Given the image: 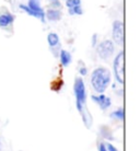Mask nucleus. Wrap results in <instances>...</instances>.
I'll return each mask as SVG.
<instances>
[{"label":"nucleus","mask_w":140,"mask_h":151,"mask_svg":"<svg viewBox=\"0 0 140 151\" xmlns=\"http://www.w3.org/2000/svg\"><path fill=\"white\" fill-rule=\"evenodd\" d=\"M73 91H75V96H76V105L77 110L79 111L84 124L88 128H90L92 125V116L90 112L87 109V91L84 86L83 80L81 78H76L75 84H73Z\"/></svg>","instance_id":"1"},{"label":"nucleus","mask_w":140,"mask_h":151,"mask_svg":"<svg viewBox=\"0 0 140 151\" xmlns=\"http://www.w3.org/2000/svg\"><path fill=\"white\" fill-rule=\"evenodd\" d=\"M111 83V72L107 68L98 67L91 75V84L98 93H103Z\"/></svg>","instance_id":"2"},{"label":"nucleus","mask_w":140,"mask_h":151,"mask_svg":"<svg viewBox=\"0 0 140 151\" xmlns=\"http://www.w3.org/2000/svg\"><path fill=\"white\" fill-rule=\"evenodd\" d=\"M20 9H22L24 12L31 17H34L36 19L41 20L42 22L45 21V12L41 7L39 0H29V4H20Z\"/></svg>","instance_id":"3"},{"label":"nucleus","mask_w":140,"mask_h":151,"mask_svg":"<svg viewBox=\"0 0 140 151\" xmlns=\"http://www.w3.org/2000/svg\"><path fill=\"white\" fill-rule=\"evenodd\" d=\"M124 61H125V54H124V52H119L116 55L113 63L115 78L121 84L124 83Z\"/></svg>","instance_id":"4"},{"label":"nucleus","mask_w":140,"mask_h":151,"mask_svg":"<svg viewBox=\"0 0 140 151\" xmlns=\"http://www.w3.org/2000/svg\"><path fill=\"white\" fill-rule=\"evenodd\" d=\"M115 47H114V43L110 40H105V41L101 42L96 47V52L100 58L102 59H108L110 57L113 56Z\"/></svg>","instance_id":"5"},{"label":"nucleus","mask_w":140,"mask_h":151,"mask_svg":"<svg viewBox=\"0 0 140 151\" xmlns=\"http://www.w3.org/2000/svg\"><path fill=\"white\" fill-rule=\"evenodd\" d=\"M112 36H113L114 42L117 45H124V23L119 20H116L113 22Z\"/></svg>","instance_id":"6"},{"label":"nucleus","mask_w":140,"mask_h":151,"mask_svg":"<svg viewBox=\"0 0 140 151\" xmlns=\"http://www.w3.org/2000/svg\"><path fill=\"white\" fill-rule=\"evenodd\" d=\"M66 6L68 8L69 14L80 15L83 13V9L81 7V0H67Z\"/></svg>","instance_id":"7"},{"label":"nucleus","mask_w":140,"mask_h":151,"mask_svg":"<svg viewBox=\"0 0 140 151\" xmlns=\"http://www.w3.org/2000/svg\"><path fill=\"white\" fill-rule=\"evenodd\" d=\"M92 100L94 101L96 104H98V106L101 107V110H107L112 104V101L108 96L104 95L103 93H101L100 95H92Z\"/></svg>","instance_id":"8"},{"label":"nucleus","mask_w":140,"mask_h":151,"mask_svg":"<svg viewBox=\"0 0 140 151\" xmlns=\"http://www.w3.org/2000/svg\"><path fill=\"white\" fill-rule=\"evenodd\" d=\"M14 21V15L11 14L10 12H4L0 14V27H10Z\"/></svg>","instance_id":"9"},{"label":"nucleus","mask_w":140,"mask_h":151,"mask_svg":"<svg viewBox=\"0 0 140 151\" xmlns=\"http://www.w3.org/2000/svg\"><path fill=\"white\" fill-rule=\"evenodd\" d=\"M45 18H47L49 21H59L61 19V12L58 9H49L45 13Z\"/></svg>","instance_id":"10"},{"label":"nucleus","mask_w":140,"mask_h":151,"mask_svg":"<svg viewBox=\"0 0 140 151\" xmlns=\"http://www.w3.org/2000/svg\"><path fill=\"white\" fill-rule=\"evenodd\" d=\"M59 57H60V63L62 66H65V67H67L70 63H71V55H70V53L69 52H67V50H65V49H61L60 50V55H59Z\"/></svg>","instance_id":"11"},{"label":"nucleus","mask_w":140,"mask_h":151,"mask_svg":"<svg viewBox=\"0 0 140 151\" xmlns=\"http://www.w3.org/2000/svg\"><path fill=\"white\" fill-rule=\"evenodd\" d=\"M47 42L50 47H55L59 44V36L56 33H49L47 36Z\"/></svg>","instance_id":"12"},{"label":"nucleus","mask_w":140,"mask_h":151,"mask_svg":"<svg viewBox=\"0 0 140 151\" xmlns=\"http://www.w3.org/2000/svg\"><path fill=\"white\" fill-rule=\"evenodd\" d=\"M111 116L114 117V118H117L119 121H123L124 119V110L123 109H118L117 111H115L111 114Z\"/></svg>","instance_id":"13"},{"label":"nucleus","mask_w":140,"mask_h":151,"mask_svg":"<svg viewBox=\"0 0 140 151\" xmlns=\"http://www.w3.org/2000/svg\"><path fill=\"white\" fill-rule=\"evenodd\" d=\"M50 6H53V8H59L61 6L59 0H48Z\"/></svg>","instance_id":"14"},{"label":"nucleus","mask_w":140,"mask_h":151,"mask_svg":"<svg viewBox=\"0 0 140 151\" xmlns=\"http://www.w3.org/2000/svg\"><path fill=\"white\" fill-rule=\"evenodd\" d=\"M105 148H106V150H107V151H118L116 148L114 147L113 145H111V144H106Z\"/></svg>","instance_id":"15"},{"label":"nucleus","mask_w":140,"mask_h":151,"mask_svg":"<svg viewBox=\"0 0 140 151\" xmlns=\"http://www.w3.org/2000/svg\"><path fill=\"white\" fill-rule=\"evenodd\" d=\"M98 151H107L105 148V145L104 144H100V146H98Z\"/></svg>","instance_id":"16"},{"label":"nucleus","mask_w":140,"mask_h":151,"mask_svg":"<svg viewBox=\"0 0 140 151\" xmlns=\"http://www.w3.org/2000/svg\"><path fill=\"white\" fill-rule=\"evenodd\" d=\"M80 73L82 76H84V75H87V69L84 68V67H82V68L80 69Z\"/></svg>","instance_id":"17"}]
</instances>
